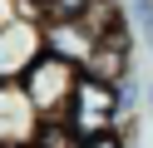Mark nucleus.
Returning <instances> with one entry per match:
<instances>
[{"mask_svg":"<svg viewBox=\"0 0 153 148\" xmlns=\"http://www.w3.org/2000/svg\"><path fill=\"white\" fill-rule=\"evenodd\" d=\"M123 118V99H119V79H99V74H79L74 99L64 109V123L74 128V138L89 133H109Z\"/></svg>","mask_w":153,"mask_h":148,"instance_id":"nucleus-1","label":"nucleus"},{"mask_svg":"<svg viewBox=\"0 0 153 148\" xmlns=\"http://www.w3.org/2000/svg\"><path fill=\"white\" fill-rule=\"evenodd\" d=\"M79 74H84L79 64H69V59H59V54H50V49H45V54L25 69L20 84H25V94H30V104H35V114H40V118H64V109H69V99H74Z\"/></svg>","mask_w":153,"mask_h":148,"instance_id":"nucleus-2","label":"nucleus"},{"mask_svg":"<svg viewBox=\"0 0 153 148\" xmlns=\"http://www.w3.org/2000/svg\"><path fill=\"white\" fill-rule=\"evenodd\" d=\"M40 114H35L30 94H25L20 79H0V143L5 148H30Z\"/></svg>","mask_w":153,"mask_h":148,"instance_id":"nucleus-3","label":"nucleus"},{"mask_svg":"<svg viewBox=\"0 0 153 148\" xmlns=\"http://www.w3.org/2000/svg\"><path fill=\"white\" fill-rule=\"evenodd\" d=\"M45 49L84 69L89 54L99 49V30H94L89 20H45Z\"/></svg>","mask_w":153,"mask_h":148,"instance_id":"nucleus-4","label":"nucleus"},{"mask_svg":"<svg viewBox=\"0 0 153 148\" xmlns=\"http://www.w3.org/2000/svg\"><path fill=\"white\" fill-rule=\"evenodd\" d=\"M79 138H74V128L64 123V118H40V128H35L30 148H74Z\"/></svg>","mask_w":153,"mask_h":148,"instance_id":"nucleus-5","label":"nucleus"},{"mask_svg":"<svg viewBox=\"0 0 153 148\" xmlns=\"http://www.w3.org/2000/svg\"><path fill=\"white\" fill-rule=\"evenodd\" d=\"M94 0H45V20H84Z\"/></svg>","mask_w":153,"mask_h":148,"instance_id":"nucleus-6","label":"nucleus"},{"mask_svg":"<svg viewBox=\"0 0 153 148\" xmlns=\"http://www.w3.org/2000/svg\"><path fill=\"white\" fill-rule=\"evenodd\" d=\"M123 10H128L133 30H143V35H153V0H123Z\"/></svg>","mask_w":153,"mask_h":148,"instance_id":"nucleus-7","label":"nucleus"},{"mask_svg":"<svg viewBox=\"0 0 153 148\" xmlns=\"http://www.w3.org/2000/svg\"><path fill=\"white\" fill-rule=\"evenodd\" d=\"M74 148H123V133H119V128H109V133H89V138H79Z\"/></svg>","mask_w":153,"mask_h":148,"instance_id":"nucleus-8","label":"nucleus"},{"mask_svg":"<svg viewBox=\"0 0 153 148\" xmlns=\"http://www.w3.org/2000/svg\"><path fill=\"white\" fill-rule=\"evenodd\" d=\"M15 15H20V0H0V30L10 25V20H15Z\"/></svg>","mask_w":153,"mask_h":148,"instance_id":"nucleus-9","label":"nucleus"},{"mask_svg":"<svg viewBox=\"0 0 153 148\" xmlns=\"http://www.w3.org/2000/svg\"><path fill=\"white\" fill-rule=\"evenodd\" d=\"M0 148H5V143H0Z\"/></svg>","mask_w":153,"mask_h":148,"instance_id":"nucleus-10","label":"nucleus"}]
</instances>
